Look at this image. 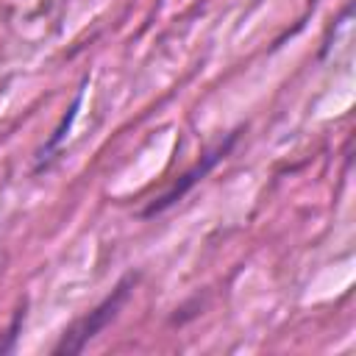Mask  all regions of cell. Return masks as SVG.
Instances as JSON below:
<instances>
[{
  "label": "cell",
  "mask_w": 356,
  "mask_h": 356,
  "mask_svg": "<svg viewBox=\"0 0 356 356\" xmlns=\"http://www.w3.org/2000/svg\"><path fill=\"white\" fill-rule=\"evenodd\" d=\"M131 286H134V278H122L100 306H95V309H92L86 317H81L70 331H64V337H61V342L53 348V353H81V350L86 348V342H92V339L117 317V312L122 309V303H125L128 295H131Z\"/></svg>",
  "instance_id": "6da1fadb"
},
{
  "label": "cell",
  "mask_w": 356,
  "mask_h": 356,
  "mask_svg": "<svg viewBox=\"0 0 356 356\" xmlns=\"http://www.w3.org/2000/svg\"><path fill=\"white\" fill-rule=\"evenodd\" d=\"M234 139H236V134H231V136H228V139H225V142H222L217 150L206 153V159H203V161H197V164H195L189 172H184V175H181V181H178V184H175L170 192H164L159 200H153V203L145 209V217L159 214V211H164L167 206H172L178 197H184V195L189 192V186H192V184H197V178H203V175H206V172H209V170H211V167L220 161V156H225V153H228V147L234 145Z\"/></svg>",
  "instance_id": "7a4b0ae2"
}]
</instances>
